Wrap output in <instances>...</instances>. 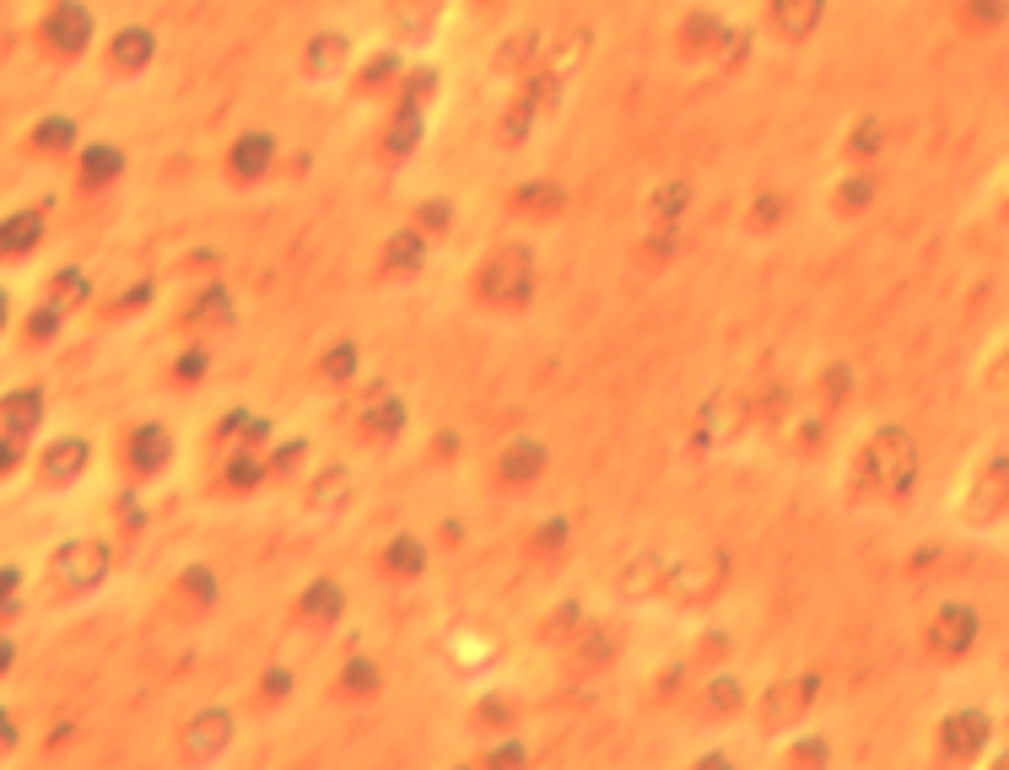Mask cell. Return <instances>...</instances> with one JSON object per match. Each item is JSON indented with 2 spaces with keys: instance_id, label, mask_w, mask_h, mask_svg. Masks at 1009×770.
I'll return each mask as SVG.
<instances>
[{
  "instance_id": "obj_1",
  "label": "cell",
  "mask_w": 1009,
  "mask_h": 770,
  "mask_svg": "<svg viewBox=\"0 0 1009 770\" xmlns=\"http://www.w3.org/2000/svg\"><path fill=\"white\" fill-rule=\"evenodd\" d=\"M913 469H918V452L907 443V431H875V443L858 452V480L881 496L913 486Z\"/></svg>"
},
{
  "instance_id": "obj_2",
  "label": "cell",
  "mask_w": 1009,
  "mask_h": 770,
  "mask_svg": "<svg viewBox=\"0 0 1009 770\" xmlns=\"http://www.w3.org/2000/svg\"><path fill=\"white\" fill-rule=\"evenodd\" d=\"M103 576H109V544L97 539H71L49 555V582L60 593H92Z\"/></svg>"
},
{
  "instance_id": "obj_3",
  "label": "cell",
  "mask_w": 1009,
  "mask_h": 770,
  "mask_svg": "<svg viewBox=\"0 0 1009 770\" xmlns=\"http://www.w3.org/2000/svg\"><path fill=\"white\" fill-rule=\"evenodd\" d=\"M43 43H49V54H60V60H76L86 43H92V17H86L82 0H54V6H49V17H43Z\"/></svg>"
},
{
  "instance_id": "obj_4",
  "label": "cell",
  "mask_w": 1009,
  "mask_h": 770,
  "mask_svg": "<svg viewBox=\"0 0 1009 770\" xmlns=\"http://www.w3.org/2000/svg\"><path fill=\"white\" fill-rule=\"evenodd\" d=\"M86 464H92V447H86L82 437H60V443L43 447V458H39V486H43V490L76 486V480L86 475Z\"/></svg>"
},
{
  "instance_id": "obj_5",
  "label": "cell",
  "mask_w": 1009,
  "mask_h": 770,
  "mask_svg": "<svg viewBox=\"0 0 1009 770\" xmlns=\"http://www.w3.org/2000/svg\"><path fill=\"white\" fill-rule=\"evenodd\" d=\"M718 582H723V566H718V561H686V566H675L670 576H665V593L680 599V604H702Z\"/></svg>"
},
{
  "instance_id": "obj_6",
  "label": "cell",
  "mask_w": 1009,
  "mask_h": 770,
  "mask_svg": "<svg viewBox=\"0 0 1009 770\" xmlns=\"http://www.w3.org/2000/svg\"><path fill=\"white\" fill-rule=\"evenodd\" d=\"M43 420V394L39 388H11L0 399V437H33Z\"/></svg>"
},
{
  "instance_id": "obj_7",
  "label": "cell",
  "mask_w": 1009,
  "mask_h": 770,
  "mask_svg": "<svg viewBox=\"0 0 1009 770\" xmlns=\"http://www.w3.org/2000/svg\"><path fill=\"white\" fill-rule=\"evenodd\" d=\"M168 452H173V443H168L163 426H135L130 443H125V458H130L135 475H157V469L168 464Z\"/></svg>"
},
{
  "instance_id": "obj_8",
  "label": "cell",
  "mask_w": 1009,
  "mask_h": 770,
  "mask_svg": "<svg viewBox=\"0 0 1009 770\" xmlns=\"http://www.w3.org/2000/svg\"><path fill=\"white\" fill-rule=\"evenodd\" d=\"M971 636H977V614L961 604H950L939 620H934V631H928V642L945 652V657H961L971 647Z\"/></svg>"
},
{
  "instance_id": "obj_9",
  "label": "cell",
  "mask_w": 1009,
  "mask_h": 770,
  "mask_svg": "<svg viewBox=\"0 0 1009 770\" xmlns=\"http://www.w3.org/2000/svg\"><path fill=\"white\" fill-rule=\"evenodd\" d=\"M39 243H43V216H39V210H11V216L0 221V253H6V259L33 253Z\"/></svg>"
},
{
  "instance_id": "obj_10",
  "label": "cell",
  "mask_w": 1009,
  "mask_h": 770,
  "mask_svg": "<svg viewBox=\"0 0 1009 770\" xmlns=\"http://www.w3.org/2000/svg\"><path fill=\"white\" fill-rule=\"evenodd\" d=\"M227 738H233V717H227V711H200V717L184 728V749L206 760V755H216Z\"/></svg>"
},
{
  "instance_id": "obj_11",
  "label": "cell",
  "mask_w": 1009,
  "mask_h": 770,
  "mask_svg": "<svg viewBox=\"0 0 1009 770\" xmlns=\"http://www.w3.org/2000/svg\"><path fill=\"white\" fill-rule=\"evenodd\" d=\"M152 49H157V39L146 28H125V33H114V43H109V65L114 71H141L152 60Z\"/></svg>"
},
{
  "instance_id": "obj_12",
  "label": "cell",
  "mask_w": 1009,
  "mask_h": 770,
  "mask_svg": "<svg viewBox=\"0 0 1009 770\" xmlns=\"http://www.w3.org/2000/svg\"><path fill=\"white\" fill-rule=\"evenodd\" d=\"M939 738H945V749H956V755H977V749H982V738H988V717L961 711V717H950V722L939 728Z\"/></svg>"
},
{
  "instance_id": "obj_13",
  "label": "cell",
  "mask_w": 1009,
  "mask_h": 770,
  "mask_svg": "<svg viewBox=\"0 0 1009 770\" xmlns=\"http://www.w3.org/2000/svg\"><path fill=\"white\" fill-rule=\"evenodd\" d=\"M977 490H982V501L971 507L977 518H988V512H1005V507H1009V458L988 464V475L977 480Z\"/></svg>"
},
{
  "instance_id": "obj_14",
  "label": "cell",
  "mask_w": 1009,
  "mask_h": 770,
  "mask_svg": "<svg viewBox=\"0 0 1009 770\" xmlns=\"http://www.w3.org/2000/svg\"><path fill=\"white\" fill-rule=\"evenodd\" d=\"M120 167H125V157H120V146H86L82 152V184H114L120 178Z\"/></svg>"
},
{
  "instance_id": "obj_15",
  "label": "cell",
  "mask_w": 1009,
  "mask_h": 770,
  "mask_svg": "<svg viewBox=\"0 0 1009 770\" xmlns=\"http://www.w3.org/2000/svg\"><path fill=\"white\" fill-rule=\"evenodd\" d=\"M270 152H276V146H270V135H265V129H254V135H244V141L233 146V167H238L244 178H259L265 163H270Z\"/></svg>"
},
{
  "instance_id": "obj_16",
  "label": "cell",
  "mask_w": 1009,
  "mask_h": 770,
  "mask_svg": "<svg viewBox=\"0 0 1009 770\" xmlns=\"http://www.w3.org/2000/svg\"><path fill=\"white\" fill-rule=\"evenodd\" d=\"M540 464H546V447L529 443V437H524V443H513V447L503 452V475L513 480V486H524V480H529V475H535Z\"/></svg>"
},
{
  "instance_id": "obj_17",
  "label": "cell",
  "mask_w": 1009,
  "mask_h": 770,
  "mask_svg": "<svg viewBox=\"0 0 1009 770\" xmlns=\"http://www.w3.org/2000/svg\"><path fill=\"white\" fill-rule=\"evenodd\" d=\"M772 11H778V22H783L789 39H804L815 28V17H821V0H778Z\"/></svg>"
},
{
  "instance_id": "obj_18",
  "label": "cell",
  "mask_w": 1009,
  "mask_h": 770,
  "mask_svg": "<svg viewBox=\"0 0 1009 770\" xmlns=\"http://www.w3.org/2000/svg\"><path fill=\"white\" fill-rule=\"evenodd\" d=\"M33 146L39 152H65V146H76V124L71 119H43L33 129Z\"/></svg>"
},
{
  "instance_id": "obj_19",
  "label": "cell",
  "mask_w": 1009,
  "mask_h": 770,
  "mask_svg": "<svg viewBox=\"0 0 1009 770\" xmlns=\"http://www.w3.org/2000/svg\"><path fill=\"white\" fill-rule=\"evenodd\" d=\"M82 296H86V281L76 275V270H65V275H54V281H49V302H54L60 313H65L71 302H82Z\"/></svg>"
},
{
  "instance_id": "obj_20",
  "label": "cell",
  "mask_w": 1009,
  "mask_h": 770,
  "mask_svg": "<svg viewBox=\"0 0 1009 770\" xmlns=\"http://www.w3.org/2000/svg\"><path fill=\"white\" fill-rule=\"evenodd\" d=\"M302 608H308L313 620H325V614L336 620V614H340V587H313V593L302 599Z\"/></svg>"
},
{
  "instance_id": "obj_21",
  "label": "cell",
  "mask_w": 1009,
  "mask_h": 770,
  "mask_svg": "<svg viewBox=\"0 0 1009 770\" xmlns=\"http://www.w3.org/2000/svg\"><path fill=\"white\" fill-rule=\"evenodd\" d=\"M389 566H394V571H421V544H416V539H400V544L389 550Z\"/></svg>"
},
{
  "instance_id": "obj_22",
  "label": "cell",
  "mask_w": 1009,
  "mask_h": 770,
  "mask_svg": "<svg viewBox=\"0 0 1009 770\" xmlns=\"http://www.w3.org/2000/svg\"><path fill=\"white\" fill-rule=\"evenodd\" d=\"M22 458H28V437H0V475L22 469Z\"/></svg>"
},
{
  "instance_id": "obj_23",
  "label": "cell",
  "mask_w": 1009,
  "mask_h": 770,
  "mask_svg": "<svg viewBox=\"0 0 1009 770\" xmlns=\"http://www.w3.org/2000/svg\"><path fill=\"white\" fill-rule=\"evenodd\" d=\"M17 587H22V571H0V620L6 614H17Z\"/></svg>"
},
{
  "instance_id": "obj_24",
  "label": "cell",
  "mask_w": 1009,
  "mask_h": 770,
  "mask_svg": "<svg viewBox=\"0 0 1009 770\" xmlns=\"http://www.w3.org/2000/svg\"><path fill=\"white\" fill-rule=\"evenodd\" d=\"M11 738H17V728H11V717H6V711H0V749H6V743H11Z\"/></svg>"
},
{
  "instance_id": "obj_25",
  "label": "cell",
  "mask_w": 1009,
  "mask_h": 770,
  "mask_svg": "<svg viewBox=\"0 0 1009 770\" xmlns=\"http://www.w3.org/2000/svg\"><path fill=\"white\" fill-rule=\"evenodd\" d=\"M11 657H17V652H11V642H6V636H0V674H6V668H11Z\"/></svg>"
},
{
  "instance_id": "obj_26",
  "label": "cell",
  "mask_w": 1009,
  "mask_h": 770,
  "mask_svg": "<svg viewBox=\"0 0 1009 770\" xmlns=\"http://www.w3.org/2000/svg\"><path fill=\"white\" fill-rule=\"evenodd\" d=\"M11 324V296H6V291H0V329Z\"/></svg>"
}]
</instances>
